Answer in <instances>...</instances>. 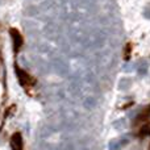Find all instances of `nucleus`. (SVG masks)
<instances>
[{
    "mask_svg": "<svg viewBox=\"0 0 150 150\" xmlns=\"http://www.w3.org/2000/svg\"><path fill=\"white\" fill-rule=\"evenodd\" d=\"M11 146H12V150H24L23 137L20 133H15L11 137Z\"/></svg>",
    "mask_w": 150,
    "mask_h": 150,
    "instance_id": "nucleus-1",
    "label": "nucleus"
},
{
    "mask_svg": "<svg viewBox=\"0 0 150 150\" xmlns=\"http://www.w3.org/2000/svg\"><path fill=\"white\" fill-rule=\"evenodd\" d=\"M18 75H20V79H21V84L25 86V83L26 84H33V80H32V78L29 76L28 74H25L21 70H18Z\"/></svg>",
    "mask_w": 150,
    "mask_h": 150,
    "instance_id": "nucleus-2",
    "label": "nucleus"
}]
</instances>
